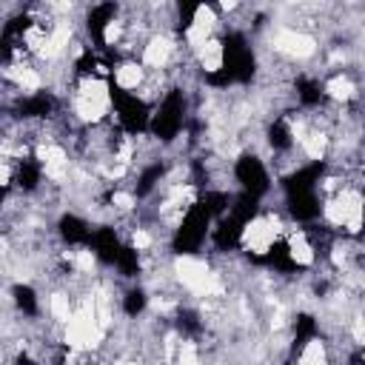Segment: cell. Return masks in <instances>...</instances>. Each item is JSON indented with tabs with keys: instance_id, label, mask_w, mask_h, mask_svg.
<instances>
[{
	"instance_id": "obj_1",
	"label": "cell",
	"mask_w": 365,
	"mask_h": 365,
	"mask_svg": "<svg viewBox=\"0 0 365 365\" xmlns=\"http://www.w3.org/2000/svg\"><path fill=\"white\" fill-rule=\"evenodd\" d=\"M222 74L228 77V83H251L257 74V57L245 40V34L240 31H228L222 37V63H220Z\"/></svg>"
},
{
	"instance_id": "obj_2",
	"label": "cell",
	"mask_w": 365,
	"mask_h": 365,
	"mask_svg": "<svg viewBox=\"0 0 365 365\" xmlns=\"http://www.w3.org/2000/svg\"><path fill=\"white\" fill-rule=\"evenodd\" d=\"M211 214H208V208L197 200V202H191L188 205V211H185V217H182V222L177 225V231H174V237H171V251L174 254H197L200 248H202V242H205V237H208V228H211Z\"/></svg>"
},
{
	"instance_id": "obj_3",
	"label": "cell",
	"mask_w": 365,
	"mask_h": 365,
	"mask_svg": "<svg viewBox=\"0 0 365 365\" xmlns=\"http://www.w3.org/2000/svg\"><path fill=\"white\" fill-rule=\"evenodd\" d=\"M108 100H111V106H114V111H117V120H120V128H123V131H128V134H143V131H148V125H151V111H148V106H145L137 94L125 91L114 77H108Z\"/></svg>"
},
{
	"instance_id": "obj_4",
	"label": "cell",
	"mask_w": 365,
	"mask_h": 365,
	"mask_svg": "<svg viewBox=\"0 0 365 365\" xmlns=\"http://www.w3.org/2000/svg\"><path fill=\"white\" fill-rule=\"evenodd\" d=\"M182 123H185V97H182L180 88H171V91L165 94V100L160 103V108L151 114L148 131H151L160 143H171V140L180 134Z\"/></svg>"
},
{
	"instance_id": "obj_5",
	"label": "cell",
	"mask_w": 365,
	"mask_h": 365,
	"mask_svg": "<svg viewBox=\"0 0 365 365\" xmlns=\"http://www.w3.org/2000/svg\"><path fill=\"white\" fill-rule=\"evenodd\" d=\"M234 177H237V182H240L242 191H248V194H254V197H259V200H262V194L271 188V180H268V171H265L262 160H259L257 154H251V151H245V154L237 157V163H234Z\"/></svg>"
},
{
	"instance_id": "obj_6",
	"label": "cell",
	"mask_w": 365,
	"mask_h": 365,
	"mask_svg": "<svg viewBox=\"0 0 365 365\" xmlns=\"http://www.w3.org/2000/svg\"><path fill=\"white\" fill-rule=\"evenodd\" d=\"M248 259L257 262V265H268V268H274L279 274H299V271H305V265H299L294 259L291 245L285 240H274L265 254H248Z\"/></svg>"
},
{
	"instance_id": "obj_7",
	"label": "cell",
	"mask_w": 365,
	"mask_h": 365,
	"mask_svg": "<svg viewBox=\"0 0 365 365\" xmlns=\"http://www.w3.org/2000/svg\"><path fill=\"white\" fill-rule=\"evenodd\" d=\"M322 174H325V163H322V160H314V163H308V165H299L297 171H291L288 177H282V191H285V197H288V194H299V191H314L317 182L322 180Z\"/></svg>"
},
{
	"instance_id": "obj_8",
	"label": "cell",
	"mask_w": 365,
	"mask_h": 365,
	"mask_svg": "<svg viewBox=\"0 0 365 365\" xmlns=\"http://www.w3.org/2000/svg\"><path fill=\"white\" fill-rule=\"evenodd\" d=\"M319 334V325H317V319H314V314H297L294 317V342H291V351H288V356H285V365H297L299 362V356H302V351L308 348V342L314 339Z\"/></svg>"
},
{
	"instance_id": "obj_9",
	"label": "cell",
	"mask_w": 365,
	"mask_h": 365,
	"mask_svg": "<svg viewBox=\"0 0 365 365\" xmlns=\"http://www.w3.org/2000/svg\"><path fill=\"white\" fill-rule=\"evenodd\" d=\"M91 251L97 254V259H103L106 265H117V257L123 251V242L117 237V231L111 225H100L91 234Z\"/></svg>"
},
{
	"instance_id": "obj_10",
	"label": "cell",
	"mask_w": 365,
	"mask_h": 365,
	"mask_svg": "<svg viewBox=\"0 0 365 365\" xmlns=\"http://www.w3.org/2000/svg\"><path fill=\"white\" fill-rule=\"evenodd\" d=\"M242 231H245V222H240L234 214H225L217 220V228L211 231V240L217 245V251H234L242 240Z\"/></svg>"
},
{
	"instance_id": "obj_11",
	"label": "cell",
	"mask_w": 365,
	"mask_h": 365,
	"mask_svg": "<svg viewBox=\"0 0 365 365\" xmlns=\"http://www.w3.org/2000/svg\"><path fill=\"white\" fill-rule=\"evenodd\" d=\"M114 14H117V6L114 3H97V6H91L88 17H86V29H88V37L94 40V46H106V29L114 20Z\"/></svg>"
},
{
	"instance_id": "obj_12",
	"label": "cell",
	"mask_w": 365,
	"mask_h": 365,
	"mask_svg": "<svg viewBox=\"0 0 365 365\" xmlns=\"http://www.w3.org/2000/svg\"><path fill=\"white\" fill-rule=\"evenodd\" d=\"M51 111H54V97L48 91H34V94L17 100V106H14V114L23 120H43Z\"/></svg>"
},
{
	"instance_id": "obj_13",
	"label": "cell",
	"mask_w": 365,
	"mask_h": 365,
	"mask_svg": "<svg viewBox=\"0 0 365 365\" xmlns=\"http://www.w3.org/2000/svg\"><path fill=\"white\" fill-rule=\"evenodd\" d=\"M285 208L294 220L299 222H311L319 217V197L317 191H299V194H288L285 197Z\"/></svg>"
},
{
	"instance_id": "obj_14",
	"label": "cell",
	"mask_w": 365,
	"mask_h": 365,
	"mask_svg": "<svg viewBox=\"0 0 365 365\" xmlns=\"http://www.w3.org/2000/svg\"><path fill=\"white\" fill-rule=\"evenodd\" d=\"M57 234L63 237V242H68V245H91V228H88V222L83 220V217H77V214H63L60 217V222H57Z\"/></svg>"
},
{
	"instance_id": "obj_15",
	"label": "cell",
	"mask_w": 365,
	"mask_h": 365,
	"mask_svg": "<svg viewBox=\"0 0 365 365\" xmlns=\"http://www.w3.org/2000/svg\"><path fill=\"white\" fill-rule=\"evenodd\" d=\"M294 91H297V100H299L302 106H308V108H314V106H319V103L325 100L322 83H319L317 77H308V74H299V77L294 80Z\"/></svg>"
},
{
	"instance_id": "obj_16",
	"label": "cell",
	"mask_w": 365,
	"mask_h": 365,
	"mask_svg": "<svg viewBox=\"0 0 365 365\" xmlns=\"http://www.w3.org/2000/svg\"><path fill=\"white\" fill-rule=\"evenodd\" d=\"M43 180V165L34 160V157H23L17 163V171H14V182L23 188V191H34Z\"/></svg>"
},
{
	"instance_id": "obj_17",
	"label": "cell",
	"mask_w": 365,
	"mask_h": 365,
	"mask_svg": "<svg viewBox=\"0 0 365 365\" xmlns=\"http://www.w3.org/2000/svg\"><path fill=\"white\" fill-rule=\"evenodd\" d=\"M228 214H234L240 222H251L257 214H259V197H254V194H248V191H240L237 197H234V202H231V211Z\"/></svg>"
},
{
	"instance_id": "obj_18",
	"label": "cell",
	"mask_w": 365,
	"mask_h": 365,
	"mask_svg": "<svg viewBox=\"0 0 365 365\" xmlns=\"http://www.w3.org/2000/svg\"><path fill=\"white\" fill-rule=\"evenodd\" d=\"M163 174H165V163H151V165H145V168L140 171V177H137L134 194H137V197L151 194V188H154V185L163 180Z\"/></svg>"
},
{
	"instance_id": "obj_19",
	"label": "cell",
	"mask_w": 365,
	"mask_h": 365,
	"mask_svg": "<svg viewBox=\"0 0 365 365\" xmlns=\"http://www.w3.org/2000/svg\"><path fill=\"white\" fill-rule=\"evenodd\" d=\"M200 202L208 208V214L211 217H225L228 211H231V202H234V197L228 194V191H202V197H200Z\"/></svg>"
},
{
	"instance_id": "obj_20",
	"label": "cell",
	"mask_w": 365,
	"mask_h": 365,
	"mask_svg": "<svg viewBox=\"0 0 365 365\" xmlns=\"http://www.w3.org/2000/svg\"><path fill=\"white\" fill-rule=\"evenodd\" d=\"M265 137H268V145H271L274 151H288L291 143H294V140H291V128H288V123H285L282 117L268 125V134H265Z\"/></svg>"
},
{
	"instance_id": "obj_21",
	"label": "cell",
	"mask_w": 365,
	"mask_h": 365,
	"mask_svg": "<svg viewBox=\"0 0 365 365\" xmlns=\"http://www.w3.org/2000/svg\"><path fill=\"white\" fill-rule=\"evenodd\" d=\"M11 297H14V305L26 314V317H37V311H40V305H37V294H34V288L31 285H14L11 288Z\"/></svg>"
},
{
	"instance_id": "obj_22",
	"label": "cell",
	"mask_w": 365,
	"mask_h": 365,
	"mask_svg": "<svg viewBox=\"0 0 365 365\" xmlns=\"http://www.w3.org/2000/svg\"><path fill=\"white\" fill-rule=\"evenodd\" d=\"M117 268H120L123 277H137V274H140V257H137V251H134L131 245H125V242H123V251H120V257H117Z\"/></svg>"
},
{
	"instance_id": "obj_23",
	"label": "cell",
	"mask_w": 365,
	"mask_h": 365,
	"mask_svg": "<svg viewBox=\"0 0 365 365\" xmlns=\"http://www.w3.org/2000/svg\"><path fill=\"white\" fill-rule=\"evenodd\" d=\"M145 302H148L145 291H143V288H131V291H125V297H123V311H125L128 317H137V314L145 311Z\"/></svg>"
},
{
	"instance_id": "obj_24",
	"label": "cell",
	"mask_w": 365,
	"mask_h": 365,
	"mask_svg": "<svg viewBox=\"0 0 365 365\" xmlns=\"http://www.w3.org/2000/svg\"><path fill=\"white\" fill-rule=\"evenodd\" d=\"M177 328H180L182 334H200V328H202L200 314L191 311V308H180V311H177Z\"/></svg>"
},
{
	"instance_id": "obj_25",
	"label": "cell",
	"mask_w": 365,
	"mask_h": 365,
	"mask_svg": "<svg viewBox=\"0 0 365 365\" xmlns=\"http://www.w3.org/2000/svg\"><path fill=\"white\" fill-rule=\"evenodd\" d=\"M197 11H200V6H197V3H180V6H177V14H180V17H177V29H180V31H185V29L191 26V20H194V14H197Z\"/></svg>"
},
{
	"instance_id": "obj_26",
	"label": "cell",
	"mask_w": 365,
	"mask_h": 365,
	"mask_svg": "<svg viewBox=\"0 0 365 365\" xmlns=\"http://www.w3.org/2000/svg\"><path fill=\"white\" fill-rule=\"evenodd\" d=\"M74 68H77V74H94V68H97V54H94L91 48H86V51L77 57Z\"/></svg>"
},
{
	"instance_id": "obj_27",
	"label": "cell",
	"mask_w": 365,
	"mask_h": 365,
	"mask_svg": "<svg viewBox=\"0 0 365 365\" xmlns=\"http://www.w3.org/2000/svg\"><path fill=\"white\" fill-rule=\"evenodd\" d=\"M17 365H37V362H34L31 356H26V354H20V356H17Z\"/></svg>"
},
{
	"instance_id": "obj_28",
	"label": "cell",
	"mask_w": 365,
	"mask_h": 365,
	"mask_svg": "<svg viewBox=\"0 0 365 365\" xmlns=\"http://www.w3.org/2000/svg\"><path fill=\"white\" fill-rule=\"evenodd\" d=\"M362 228H365V197H362Z\"/></svg>"
}]
</instances>
